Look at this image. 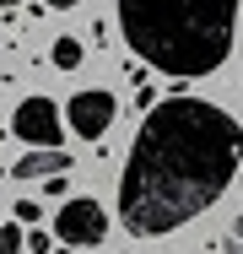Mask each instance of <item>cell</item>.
<instances>
[{
    "instance_id": "obj_1",
    "label": "cell",
    "mask_w": 243,
    "mask_h": 254,
    "mask_svg": "<svg viewBox=\"0 0 243 254\" xmlns=\"http://www.w3.org/2000/svg\"><path fill=\"white\" fill-rule=\"evenodd\" d=\"M243 168V125L205 98H162L141 119L124 173L119 222L135 238H168L205 216Z\"/></svg>"
},
{
    "instance_id": "obj_2",
    "label": "cell",
    "mask_w": 243,
    "mask_h": 254,
    "mask_svg": "<svg viewBox=\"0 0 243 254\" xmlns=\"http://www.w3.org/2000/svg\"><path fill=\"white\" fill-rule=\"evenodd\" d=\"M243 0H119V33L151 70L200 81L227 65Z\"/></svg>"
},
{
    "instance_id": "obj_3",
    "label": "cell",
    "mask_w": 243,
    "mask_h": 254,
    "mask_svg": "<svg viewBox=\"0 0 243 254\" xmlns=\"http://www.w3.org/2000/svg\"><path fill=\"white\" fill-rule=\"evenodd\" d=\"M54 238L65 249H92V244H103L108 238V211H103V200L70 195V200L60 205V216H54Z\"/></svg>"
},
{
    "instance_id": "obj_4",
    "label": "cell",
    "mask_w": 243,
    "mask_h": 254,
    "mask_svg": "<svg viewBox=\"0 0 243 254\" xmlns=\"http://www.w3.org/2000/svg\"><path fill=\"white\" fill-rule=\"evenodd\" d=\"M114 114H119V103L108 98L103 87H87V92H76V98L65 103V125H70L81 141H103L108 125H114Z\"/></svg>"
},
{
    "instance_id": "obj_5",
    "label": "cell",
    "mask_w": 243,
    "mask_h": 254,
    "mask_svg": "<svg viewBox=\"0 0 243 254\" xmlns=\"http://www.w3.org/2000/svg\"><path fill=\"white\" fill-rule=\"evenodd\" d=\"M60 108L49 98H27V103H16V114H11V135L16 141H27L33 152L38 146H60Z\"/></svg>"
},
{
    "instance_id": "obj_6",
    "label": "cell",
    "mask_w": 243,
    "mask_h": 254,
    "mask_svg": "<svg viewBox=\"0 0 243 254\" xmlns=\"http://www.w3.org/2000/svg\"><path fill=\"white\" fill-rule=\"evenodd\" d=\"M11 173H16V179H54V173H70V152H65V146H38V152L16 157Z\"/></svg>"
},
{
    "instance_id": "obj_7",
    "label": "cell",
    "mask_w": 243,
    "mask_h": 254,
    "mask_svg": "<svg viewBox=\"0 0 243 254\" xmlns=\"http://www.w3.org/2000/svg\"><path fill=\"white\" fill-rule=\"evenodd\" d=\"M49 65L54 70H76L81 65V38H54L49 44Z\"/></svg>"
},
{
    "instance_id": "obj_8",
    "label": "cell",
    "mask_w": 243,
    "mask_h": 254,
    "mask_svg": "<svg viewBox=\"0 0 243 254\" xmlns=\"http://www.w3.org/2000/svg\"><path fill=\"white\" fill-rule=\"evenodd\" d=\"M0 254H27V233H22V222H0Z\"/></svg>"
},
{
    "instance_id": "obj_9",
    "label": "cell",
    "mask_w": 243,
    "mask_h": 254,
    "mask_svg": "<svg viewBox=\"0 0 243 254\" xmlns=\"http://www.w3.org/2000/svg\"><path fill=\"white\" fill-rule=\"evenodd\" d=\"M38 216H44V205H38V200H16V222H22V227H33Z\"/></svg>"
},
{
    "instance_id": "obj_10",
    "label": "cell",
    "mask_w": 243,
    "mask_h": 254,
    "mask_svg": "<svg viewBox=\"0 0 243 254\" xmlns=\"http://www.w3.org/2000/svg\"><path fill=\"white\" fill-rule=\"evenodd\" d=\"M227 254H243V211H238V222L227 227Z\"/></svg>"
},
{
    "instance_id": "obj_11",
    "label": "cell",
    "mask_w": 243,
    "mask_h": 254,
    "mask_svg": "<svg viewBox=\"0 0 243 254\" xmlns=\"http://www.w3.org/2000/svg\"><path fill=\"white\" fill-rule=\"evenodd\" d=\"M49 249H54L49 233H27V254H49Z\"/></svg>"
},
{
    "instance_id": "obj_12",
    "label": "cell",
    "mask_w": 243,
    "mask_h": 254,
    "mask_svg": "<svg viewBox=\"0 0 243 254\" xmlns=\"http://www.w3.org/2000/svg\"><path fill=\"white\" fill-rule=\"evenodd\" d=\"M49 11H76V5H81V0H44Z\"/></svg>"
},
{
    "instance_id": "obj_13",
    "label": "cell",
    "mask_w": 243,
    "mask_h": 254,
    "mask_svg": "<svg viewBox=\"0 0 243 254\" xmlns=\"http://www.w3.org/2000/svg\"><path fill=\"white\" fill-rule=\"evenodd\" d=\"M0 5H5V11H16V5H22V0H0Z\"/></svg>"
},
{
    "instance_id": "obj_14",
    "label": "cell",
    "mask_w": 243,
    "mask_h": 254,
    "mask_svg": "<svg viewBox=\"0 0 243 254\" xmlns=\"http://www.w3.org/2000/svg\"><path fill=\"white\" fill-rule=\"evenodd\" d=\"M0 173H11V168H0Z\"/></svg>"
},
{
    "instance_id": "obj_15",
    "label": "cell",
    "mask_w": 243,
    "mask_h": 254,
    "mask_svg": "<svg viewBox=\"0 0 243 254\" xmlns=\"http://www.w3.org/2000/svg\"><path fill=\"white\" fill-rule=\"evenodd\" d=\"M60 254H70V249H60Z\"/></svg>"
},
{
    "instance_id": "obj_16",
    "label": "cell",
    "mask_w": 243,
    "mask_h": 254,
    "mask_svg": "<svg viewBox=\"0 0 243 254\" xmlns=\"http://www.w3.org/2000/svg\"><path fill=\"white\" fill-rule=\"evenodd\" d=\"M238 179H243V168H238Z\"/></svg>"
}]
</instances>
